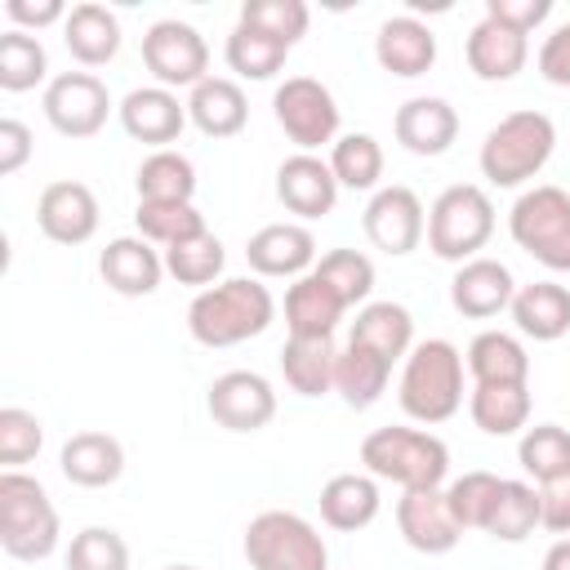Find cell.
I'll return each instance as SVG.
<instances>
[{"mask_svg":"<svg viewBox=\"0 0 570 570\" xmlns=\"http://www.w3.org/2000/svg\"><path fill=\"white\" fill-rule=\"evenodd\" d=\"M276 316V298L254 276H232L209 289H200L187 307V330L200 347H236L245 338H258Z\"/></svg>","mask_w":570,"mask_h":570,"instance_id":"1","label":"cell"},{"mask_svg":"<svg viewBox=\"0 0 570 570\" xmlns=\"http://www.w3.org/2000/svg\"><path fill=\"white\" fill-rule=\"evenodd\" d=\"M401 410L414 423H445L463 405V356L450 338H423L410 347L401 387H396Z\"/></svg>","mask_w":570,"mask_h":570,"instance_id":"2","label":"cell"},{"mask_svg":"<svg viewBox=\"0 0 570 570\" xmlns=\"http://www.w3.org/2000/svg\"><path fill=\"white\" fill-rule=\"evenodd\" d=\"M361 463L374 481H396L401 490H436L450 472V450L423 428H374L361 441Z\"/></svg>","mask_w":570,"mask_h":570,"instance_id":"3","label":"cell"},{"mask_svg":"<svg viewBox=\"0 0 570 570\" xmlns=\"http://www.w3.org/2000/svg\"><path fill=\"white\" fill-rule=\"evenodd\" d=\"M552 147H557V125L525 107V111H508L481 142V174L494 183V187H521L525 178H534L548 160H552Z\"/></svg>","mask_w":570,"mask_h":570,"instance_id":"4","label":"cell"},{"mask_svg":"<svg viewBox=\"0 0 570 570\" xmlns=\"http://www.w3.org/2000/svg\"><path fill=\"white\" fill-rule=\"evenodd\" d=\"M0 548L13 561H45L58 548V508L27 472H0Z\"/></svg>","mask_w":570,"mask_h":570,"instance_id":"5","label":"cell"},{"mask_svg":"<svg viewBox=\"0 0 570 570\" xmlns=\"http://www.w3.org/2000/svg\"><path fill=\"white\" fill-rule=\"evenodd\" d=\"M249 570H330V548L321 530L285 508H267L245 525Z\"/></svg>","mask_w":570,"mask_h":570,"instance_id":"6","label":"cell"},{"mask_svg":"<svg viewBox=\"0 0 570 570\" xmlns=\"http://www.w3.org/2000/svg\"><path fill=\"white\" fill-rule=\"evenodd\" d=\"M494 236V200L476 183L445 187L428 209V249L445 263H468Z\"/></svg>","mask_w":570,"mask_h":570,"instance_id":"7","label":"cell"},{"mask_svg":"<svg viewBox=\"0 0 570 570\" xmlns=\"http://www.w3.org/2000/svg\"><path fill=\"white\" fill-rule=\"evenodd\" d=\"M508 232L548 272H570V191L552 183L521 191L508 214Z\"/></svg>","mask_w":570,"mask_h":570,"instance_id":"8","label":"cell"},{"mask_svg":"<svg viewBox=\"0 0 570 570\" xmlns=\"http://www.w3.org/2000/svg\"><path fill=\"white\" fill-rule=\"evenodd\" d=\"M272 116L298 151H312L338 138V102L316 76H289L272 94Z\"/></svg>","mask_w":570,"mask_h":570,"instance_id":"9","label":"cell"},{"mask_svg":"<svg viewBox=\"0 0 570 570\" xmlns=\"http://www.w3.org/2000/svg\"><path fill=\"white\" fill-rule=\"evenodd\" d=\"M142 62L165 89H196L209 76V45L191 22L160 18L142 31Z\"/></svg>","mask_w":570,"mask_h":570,"instance_id":"10","label":"cell"},{"mask_svg":"<svg viewBox=\"0 0 570 570\" xmlns=\"http://www.w3.org/2000/svg\"><path fill=\"white\" fill-rule=\"evenodd\" d=\"M111 116V94L94 71H62L45 85V120L62 138H94Z\"/></svg>","mask_w":570,"mask_h":570,"instance_id":"11","label":"cell"},{"mask_svg":"<svg viewBox=\"0 0 570 570\" xmlns=\"http://www.w3.org/2000/svg\"><path fill=\"white\" fill-rule=\"evenodd\" d=\"M205 410L227 432H258V428H267L276 419V392L254 370H227V374H218L209 383Z\"/></svg>","mask_w":570,"mask_h":570,"instance_id":"12","label":"cell"},{"mask_svg":"<svg viewBox=\"0 0 570 570\" xmlns=\"http://www.w3.org/2000/svg\"><path fill=\"white\" fill-rule=\"evenodd\" d=\"M361 223H365L370 245H374V249H383V254H392V258L414 254V249H419V240L428 236L423 200H419L410 187H401V183L379 187V191L370 196V205H365V218H361Z\"/></svg>","mask_w":570,"mask_h":570,"instance_id":"13","label":"cell"},{"mask_svg":"<svg viewBox=\"0 0 570 570\" xmlns=\"http://www.w3.org/2000/svg\"><path fill=\"white\" fill-rule=\"evenodd\" d=\"M396 530L414 552H428V557H441L463 539V525L454 521L441 485L436 490H405L396 499Z\"/></svg>","mask_w":570,"mask_h":570,"instance_id":"14","label":"cell"},{"mask_svg":"<svg viewBox=\"0 0 570 570\" xmlns=\"http://www.w3.org/2000/svg\"><path fill=\"white\" fill-rule=\"evenodd\" d=\"M36 223L53 245H85L98 232V196L76 178H58L40 191Z\"/></svg>","mask_w":570,"mask_h":570,"instance_id":"15","label":"cell"},{"mask_svg":"<svg viewBox=\"0 0 570 570\" xmlns=\"http://www.w3.org/2000/svg\"><path fill=\"white\" fill-rule=\"evenodd\" d=\"M276 200L298 218H325L338 205V178L330 160L312 151H294L276 169Z\"/></svg>","mask_w":570,"mask_h":570,"instance_id":"16","label":"cell"},{"mask_svg":"<svg viewBox=\"0 0 570 570\" xmlns=\"http://www.w3.org/2000/svg\"><path fill=\"white\" fill-rule=\"evenodd\" d=\"M116 111H120L125 134L138 138V142H151L156 151H165V142H174L187 125V102H178V94L165 89V85L129 89Z\"/></svg>","mask_w":570,"mask_h":570,"instance_id":"17","label":"cell"},{"mask_svg":"<svg viewBox=\"0 0 570 570\" xmlns=\"http://www.w3.org/2000/svg\"><path fill=\"white\" fill-rule=\"evenodd\" d=\"M512 294H517V281L512 272L499 263V258H468L459 263L454 281H450V303L459 316L468 321H490L499 316L503 307H512Z\"/></svg>","mask_w":570,"mask_h":570,"instance_id":"18","label":"cell"},{"mask_svg":"<svg viewBox=\"0 0 570 570\" xmlns=\"http://www.w3.org/2000/svg\"><path fill=\"white\" fill-rule=\"evenodd\" d=\"M245 258L258 276H307L316 267V236L303 223H267L249 236Z\"/></svg>","mask_w":570,"mask_h":570,"instance_id":"19","label":"cell"},{"mask_svg":"<svg viewBox=\"0 0 570 570\" xmlns=\"http://www.w3.org/2000/svg\"><path fill=\"white\" fill-rule=\"evenodd\" d=\"M374 58L383 71L401 76V80H414L423 71H432L436 62V36L428 22H419L414 13H396L379 27L374 36Z\"/></svg>","mask_w":570,"mask_h":570,"instance_id":"20","label":"cell"},{"mask_svg":"<svg viewBox=\"0 0 570 570\" xmlns=\"http://www.w3.org/2000/svg\"><path fill=\"white\" fill-rule=\"evenodd\" d=\"M463 53H468V67L476 80H512L530 58V36L499 18H481L468 31Z\"/></svg>","mask_w":570,"mask_h":570,"instance_id":"21","label":"cell"},{"mask_svg":"<svg viewBox=\"0 0 570 570\" xmlns=\"http://www.w3.org/2000/svg\"><path fill=\"white\" fill-rule=\"evenodd\" d=\"M98 272L116 294L147 298V294H156V285L165 276V254H156L151 240H142V236H116L98 254Z\"/></svg>","mask_w":570,"mask_h":570,"instance_id":"22","label":"cell"},{"mask_svg":"<svg viewBox=\"0 0 570 570\" xmlns=\"http://www.w3.org/2000/svg\"><path fill=\"white\" fill-rule=\"evenodd\" d=\"M392 129H396V142L405 151H414V156H441L459 138V111L445 98L423 94V98H410V102L396 107Z\"/></svg>","mask_w":570,"mask_h":570,"instance_id":"23","label":"cell"},{"mask_svg":"<svg viewBox=\"0 0 570 570\" xmlns=\"http://www.w3.org/2000/svg\"><path fill=\"white\" fill-rule=\"evenodd\" d=\"M187 120L205 134V138H236L249 120V98L236 80L227 76H205L191 94H187Z\"/></svg>","mask_w":570,"mask_h":570,"instance_id":"24","label":"cell"},{"mask_svg":"<svg viewBox=\"0 0 570 570\" xmlns=\"http://www.w3.org/2000/svg\"><path fill=\"white\" fill-rule=\"evenodd\" d=\"M347 303L334 294L330 281H321L316 272L298 276L289 289H285V325L289 334L298 338H334L338 321H343Z\"/></svg>","mask_w":570,"mask_h":570,"instance_id":"25","label":"cell"},{"mask_svg":"<svg viewBox=\"0 0 570 570\" xmlns=\"http://www.w3.org/2000/svg\"><path fill=\"white\" fill-rule=\"evenodd\" d=\"M58 468H62V476L71 485L102 490V485L120 481V472H125V445L111 432H76V436H67V445L58 454Z\"/></svg>","mask_w":570,"mask_h":570,"instance_id":"26","label":"cell"},{"mask_svg":"<svg viewBox=\"0 0 570 570\" xmlns=\"http://www.w3.org/2000/svg\"><path fill=\"white\" fill-rule=\"evenodd\" d=\"M62 45L80 67H102L120 53V22L107 4H71L67 22H62Z\"/></svg>","mask_w":570,"mask_h":570,"instance_id":"27","label":"cell"},{"mask_svg":"<svg viewBox=\"0 0 570 570\" xmlns=\"http://www.w3.org/2000/svg\"><path fill=\"white\" fill-rule=\"evenodd\" d=\"M512 321L534 343H557L570 330V289L557 281H534L512 294Z\"/></svg>","mask_w":570,"mask_h":570,"instance_id":"28","label":"cell"},{"mask_svg":"<svg viewBox=\"0 0 570 570\" xmlns=\"http://www.w3.org/2000/svg\"><path fill=\"white\" fill-rule=\"evenodd\" d=\"M379 517V481L365 472H338L321 485V521L330 530H365Z\"/></svg>","mask_w":570,"mask_h":570,"instance_id":"29","label":"cell"},{"mask_svg":"<svg viewBox=\"0 0 570 570\" xmlns=\"http://www.w3.org/2000/svg\"><path fill=\"white\" fill-rule=\"evenodd\" d=\"M347 338L374 347L383 361L396 365V361H405L410 347H414V316H410V307H401V303H392V298H383V303H365V307L356 312Z\"/></svg>","mask_w":570,"mask_h":570,"instance_id":"30","label":"cell"},{"mask_svg":"<svg viewBox=\"0 0 570 570\" xmlns=\"http://www.w3.org/2000/svg\"><path fill=\"white\" fill-rule=\"evenodd\" d=\"M281 370H285V383L298 396H325V392H334L338 347H334V338H298V334H289L285 347H281Z\"/></svg>","mask_w":570,"mask_h":570,"instance_id":"31","label":"cell"},{"mask_svg":"<svg viewBox=\"0 0 570 570\" xmlns=\"http://www.w3.org/2000/svg\"><path fill=\"white\" fill-rule=\"evenodd\" d=\"M387 374H392V361H383L374 347L347 338V347H338L334 392L343 396V405H352V410H370V405L383 396Z\"/></svg>","mask_w":570,"mask_h":570,"instance_id":"32","label":"cell"},{"mask_svg":"<svg viewBox=\"0 0 570 570\" xmlns=\"http://www.w3.org/2000/svg\"><path fill=\"white\" fill-rule=\"evenodd\" d=\"M468 410L485 436H517L530 423V387L525 383H476L468 396Z\"/></svg>","mask_w":570,"mask_h":570,"instance_id":"33","label":"cell"},{"mask_svg":"<svg viewBox=\"0 0 570 570\" xmlns=\"http://www.w3.org/2000/svg\"><path fill=\"white\" fill-rule=\"evenodd\" d=\"M468 374L476 383H525L530 356H525L521 338H512L503 330H481L468 343Z\"/></svg>","mask_w":570,"mask_h":570,"instance_id":"34","label":"cell"},{"mask_svg":"<svg viewBox=\"0 0 570 570\" xmlns=\"http://www.w3.org/2000/svg\"><path fill=\"white\" fill-rule=\"evenodd\" d=\"M138 200H160V205H191L196 196V165L183 151H151L138 165Z\"/></svg>","mask_w":570,"mask_h":570,"instance_id":"35","label":"cell"},{"mask_svg":"<svg viewBox=\"0 0 570 570\" xmlns=\"http://www.w3.org/2000/svg\"><path fill=\"white\" fill-rule=\"evenodd\" d=\"M223 53H227V67H232L236 76H245V80H272V76L285 67L289 45L276 40V36H267V31H258V27L236 22Z\"/></svg>","mask_w":570,"mask_h":570,"instance_id":"36","label":"cell"},{"mask_svg":"<svg viewBox=\"0 0 570 570\" xmlns=\"http://www.w3.org/2000/svg\"><path fill=\"white\" fill-rule=\"evenodd\" d=\"M330 169L347 191H374L383 178V147L374 134H343L330 147Z\"/></svg>","mask_w":570,"mask_h":570,"instance_id":"37","label":"cell"},{"mask_svg":"<svg viewBox=\"0 0 570 570\" xmlns=\"http://www.w3.org/2000/svg\"><path fill=\"white\" fill-rule=\"evenodd\" d=\"M49 71V53L31 31H4L0 36V89L4 94H27L45 80Z\"/></svg>","mask_w":570,"mask_h":570,"instance_id":"38","label":"cell"},{"mask_svg":"<svg viewBox=\"0 0 570 570\" xmlns=\"http://www.w3.org/2000/svg\"><path fill=\"white\" fill-rule=\"evenodd\" d=\"M227 254H223V240L214 232H200V236H187L178 245L165 249V272L178 281V285H214L218 272H223Z\"/></svg>","mask_w":570,"mask_h":570,"instance_id":"39","label":"cell"},{"mask_svg":"<svg viewBox=\"0 0 570 570\" xmlns=\"http://www.w3.org/2000/svg\"><path fill=\"white\" fill-rule=\"evenodd\" d=\"M517 459L539 485L557 481V476L570 472V432L557 428V423H534V428H525V436L517 445Z\"/></svg>","mask_w":570,"mask_h":570,"instance_id":"40","label":"cell"},{"mask_svg":"<svg viewBox=\"0 0 570 570\" xmlns=\"http://www.w3.org/2000/svg\"><path fill=\"white\" fill-rule=\"evenodd\" d=\"M134 223H138V236L169 249L187 236H200L205 232V214L196 205H160V200H138L134 209Z\"/></svg>","mask_w":570,"mask_h":570,"instance_id":"41","label":"cell"},{"mask_svg":"<svg viewBox=\"0 0 570 570\" xmlns=\"http://www.w3.org/2000/svg\"><path fill=\"white\" fill-rule=\"evenodd\" d=\"M534 525H539V490L530 481H508L503 476V490H499V503L490 512L485 534H494L503 543H521L525 534H534Z\"/></svg>","mask_w":570,"mask_h":570,"instance_id":"42","label":"cell"},{"mask_svg":"<svg viewBox=\"0 0 570 570\" xmlns=\"http://www.w3.org/2000/svg\"><path fill=\"white\" fill-rule=\"evenodd\" d=\"M499 490H503V476L494 472H463L459 481L445 485V499H450V512L463 530H485L490 525V512L499 503Z\"/></svg>","mask_w":570,"mask_h":570,"instance_id":"43","label":"cell"},{"mask_svg":"<svg viewBox=\"0 0 570 570\" xmlns=\"http://www.w3.org/2000/svg\"><path fill=\"white\" fill-rule=\"evenodd\" d=\"M312 272H316L321 281H330L334 294H338L347 307L365 303L370 289H374V263H370L361 249H330V254H321V263H316Z\"/></svg>","mask_w":570,"mask_h":570,"instance_id":"44","label":"cell"},{"mask_svg":"<svg viewBox=\"0 0 570 570\" xmlns=\"http://www.w3.org/2000/svg\"><path fill=\"white\" fill-rule=\"evenodd\" d=\"M67 570H129V543L111 525H85L67 548Z\"/></svg>","mask_w":570,"mask_h":570,"instance_id":"45","label":"cell"},{"mask_svg":"<svg viewBox=\"0 0 570 570\" xmlns=\"http://www.w3.org/2000/svg\"><path fill=\"white\" fill-rule=\"evenodd\" d=\"M40 445H45L40 419L22 405H4L0 410V463H4V472H18L22 463H31L40 454Z\"/></svg>","mask_w":570,"mask_h":570,"instance_id":"46","label":"cell"},{"mask_svg":"<svg viewBox=\"0 0 570 570\" xmlns=\"http://www.w3.org/2000/svg\"><path fill=\"white\" fill-rule=\"evenodd\" d=\"M240 22H245V27H258V31H267V36H276V40H285V45L294 49V40L307 31L312 13H307L303 0H245V4H240Z\"/></svg>","mask_w":570,"mask_h":570,"instance_id":"47","label":"cell"},{"mask_svg":"<svg viewBox=\"0 0 570 570\" xmlns=\"http://www.w3.org/2000/svg\"><path fill=\"white\" fill-rule=\"evenodd\" d=\"M539 525L552 534H570V472L539 485Z\"/></svg>","mask_w":570,"mask_h":570,"instance_id":"48","label":"cell"},{"mask_svg":"<svg viewBox=\"0 0 570 570\" xmlns=\"http://www.w3.org/2000/svg\"><path fill=\"white\" fill-rule=\"evenodd\" d=\"M548 13H552V0H485V18H499L525 36L539 22H548Z\"/></svg>","mask_w":570,"mask_h":570,"instance_id":"49","label":"cell"},{"mask_svg":"<svg viewBox=\"0 0 570 570\" xmlns=\"http://www.w3.org/2000/svg\"><path fill=\"white\" fill-rule=\"evenodd\" d=\"M539 76L548 85L570 89V22H561L543 45H539Z\"/></svg>","mask_w":570,"mask_h":570,"instance_id":"50","label":"cell"},{"mask_svg":"<svg viewBox=\"0 0 570 570\" xmlns=\"http://www.w3.org/2000/svg\"><path fill=\"white\" fill-rule=\"evenodd\" d=\"M4 13L18 22V31L27 27H53V22H67V9L62 0H4Z\"/></svg>","mask_w":570,"mask_h":570,"instance_id":"51","label":"cell"},{"mask_svg":"<svg viewBox=\"0 0 570 570\" xmlns=\"http://www.w3.org/2000/svg\"><path fill=\"white\" fill-rule=\"evenodd\" d=\"M31 156V129L22 120H0V174H18Z\"/></svg>","mask_w":570,"mask_h":570,"instance_id":"52","label":"cell"},{"mask_svg":"<svg viewBox=\"0 0 570 570\" xmlns=\"http://www.w3.org/2000/svg\"><path fill=\"white\" fill-rule=\"evenodd\" d=\"M539 570H570V534L557 539V543L543 552V566H539Z\"/></svg>","mask_w":570,"mask_h":570,"instance_id":"53","label":"cell"},{"mask_svg":"<svg viewBox=\"0 0 570 570\" xmlns=\"http://www.w3.org/2000/svg\"><path fill=\"white\" fill-rule=\"evenodd\" d=\"M165 570H196V566H165Z\"/></svg>","mask_w":570,"mask_h":570,"instance_id":"54","label":"cell"}]
</instances>
